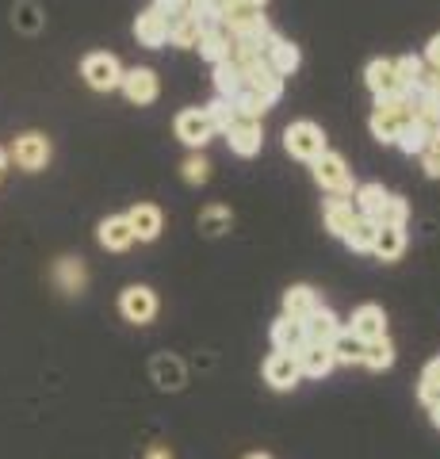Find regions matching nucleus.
<instances>
[{
	"mask_svg": "<svg viewBox=\"0 0 440 459\" xmlns=\"http://www.w3.org/2000/svg\"><path fill=\"white\" fill-rule=\"evenodd\" d=\"M200 50L207 62H230V54H234V39H230V31H226V27H215V31H203L200 35Z\"/></svg>",
	"mask_w": 440,
	"mask_h": 459,
	"instance_id": "obj_25",
	"label": "nucleus"
},
{
	"mask_svg": "<svg viewBox=\"0 0 440 459\" xmlns=\"http://www.w3.org/2000/svg\"><path fill=\"white\" fill-rule=\"evenodd\" d=\"M349 333H352V337H360L364 344H367V341L387 337V314H383V307H375V303L357 307V310H352V325H349Z\"/></svg>",
	"mask_w": 440,
	"mask_h": 459,
	"instance_id": "obj_12",
	"label": "nucleus"
},
{
	"mask_svg": "<svg viewBox=\"0 0 440 459\" xmlns=\"http://www.w3.org/2000/svg\"><path fill=\"white\" fill-rule=\"evenodd\" d=\"M230 108H234L237 119H249V123H261V115L268 111L264 100H261L257 92H249V89H241V92L230 100Z\"/></svg>",
	"mask_w": 440,
	"mask_h": 459,
	"instance_id": "obj_34",
	"label": "nucleus"
},
{
	"mask_svg": "<svg viewBox=\"0 0 440 459\" xmlns=\"http://www.w3.org/2000/svg\"><path fill=\"white\" fill-rule=\"evenodd\" d=\"M394 77H399V89H402V96H406V92H414L418 84L425 81V62H421V57H414V54L394 57Z\"/></svg>",
	"mask_w": 440,
	"mask_h": 459,
	"instance_id": "obj_28",
	"label": "nucleus"
},
{
	"mask_svg": "<svg viewBox=\"0 0 440 459\" xmlns=\"http://www.w3.org/2000/svg\"><path fill=\"white\" fill-rule=\"evenodd\" d=\"M119 89L126 92V100L138 108H146L158 100L161 92V81H158V69H150V65H134V69H126L123 81H119Z\"/></svg>",
	"mask_w": 440,
	"mask_h": 459,
	"instance_id": "obj_7",
	"label": "nucleus"
},
{
	"mask_svg": "<svg viewBox=\"0 0 440 459\" xmlns=\"http://www.w3.org/2000/svg\"><path fill=\"white\" fill-rule=\"evenodd\" d=\"M226 142H230V150L237 157H253V153H261V146H264V131H261V123L237 119L230 131H226Z\"/></svg>",
	"mask_w": 440,
	"mask_h": 459,
	"instance_id": "obj_19",
	"label": "nucleus"
},
{
	"mask_svg": "<svg viewBox=\"0 0 440 459\" xmlns=\"http://www.w3.org/2000/svg\"><path fill=\"white\" fill-rule=\"evenodd\" d=\"M200 230H203L207 238L226 234V230H230V207H222V204L203 207V211H200Z\"/></svg>",
	"mask_w": 440,
	"mask_h": 459,
	"instance_id": "obj_35",
	"label": "nucleus"
},
{
	"mask_svg": "<svg viewBox=\"0 0 440 459\" xmlns=\"http://www.w3.org/2000/svg\"><path fill=\"white\" fill-rule=\"evenodd\" d=\"M295 360H299V371L310 379H325L337 368L333 352L325 349V344H299V349H295Z\"/></svg>",
	"mask_w": 440,
	"mask_h": 459,
	"instance_id": "obj_17",
	"label": "nucleus"
},
{
	"mask_svg": "<svg viewBox=\"0 0 440 459\" xmlns=\"http://www.w3.org/2000/svg\"><path fill=\"white\" fill-rule=\"evenodd\" d=\"M146 459H173V455H168V448H150Z\"/></svg>",
	"mask_w": 440,
	"mask_h": 459,
	"instance_id": "obj_43",
	"label": "nucleus"
},
{
	"mask_svg": "<svg viewBox=\"0 0 440 459\" xmlns=\"http://www.w3.org/2000/svg\"><path fill=\"white\" fill-rule=\"evenodd\" d=\"M429 418H433V425L440 429V402H433V406H429Z\"/></svg>",
	"mask_w": 440,
	"mask_h": 459,
	"instance_id": "obj_45",
	"label": "nucleus"
},
{
	"mask_svg": "<svg viewBox=\"0 0 440 459\" xmlns=\"http://www.w3.org/2000/svg\"><path fill=\"white\" fill-rule=\"evenodd\" d=\"M360 364H367L372 371H387V368L394 364V344H391V337L367 341V344H364V360H360Z\"/></svg>",
	"mask_w": 440,
	"mask_h": 459,
	"instance_id": "obj_32",
	"label": "nucleus"
},
{
	"mask_svg": "<svg viewBox=\"0 0 440 459\" xmlns=\"http://www.w3.org/2000/svg\"><path fill=\"white\" fill-rule=\"evenodd\" d=\"M406 222H410V204H406V195H391L379 226H402V230H406Z\"/></svg>",
	"mask_w": 440,
	"mask_h": 459,
	"instance_id": "obj_38",
	"label": "nucleus"
},
{
	"mask_svg": "<svg viewBox=\"0 0 440 459\" xmlns=\"http://www.w3.org/2000/svg\"><path fill=\"white\" fill-rule=\"evenodd\" d=\"M96 238H100V246L108 253H126L134 246V234H131V222H126V214H111V219L100 222L96 230Z\"/></svg>",
	"mask_w": 440,
	"mask_h": 459,
	"instance_id": "obj_20",
	"label": "nucleus"
},
{
	"mask_svg": "<svg viewBox=\"0 0 440 459\" xmlns=\"http://www.w3.org/2000/svg\"><path fill=\"white\" fill-rule=\"evenodd\" d=\"M4 172H8V153L0 150V177H4Z\"/></svg>",
	"mask_w": 440,
	"mask_h": 459,
	"instance_id": "obj_46",
	"label": "nucleus"
},
{
	"mask_svg": "<svg viewBox=\"0 0 440 459\" xmlns=\"http://www.w3.org/2000/svg\"><path fill=\"white\" fill-rule=\"evenodd\" d=\"M246 459H272V455H268V452H253V455H246Z\"/></svg>",
	"mask_w": 440,
	"mask_h": 459,
	"instance_id": "obj_47",
	"label": "nucleus"
},
{
	"mask_svg": "<svg viewBox=\"0 0 440 459\" xmlns=\"http://www.w3.org/2000/svg\"><path fill=\"white\" fill-rule=\"evenodd\" d=\"M387 199L391 192L383 188V184H360L357 192H352V207H357L360 219H372V222H383V211H387Z\"/></svg>",
	"mask_w": 440,
	"mask_h": 459,
	"instance_id": "obj_15",
	"label": "nucleus"
},
{
	"mask_svg": "<svg viewBox=\"0 0 440 459\" xmlns=\"http://www.w3.org/2000/svg\"><path fill=\"white\" fill-rule=\"evenodd\" d=\"M12 20H16L20 31H39V27H42V16H39V8H35V4H16Z\"/></svg>",
	"mask_w": 440,
	"mask_h": 459,
	"instance_id": "obj_40",
	"label": "nucleus"
},
{
	"mask_svg": "<svg viewBox=\"0 0 440 459\" xmlns=\"http://www.w3.org/2000/svg\"><path fill=\"white\" fill-rule=\"evenodd\" d=\"M215 89L222 100H234L241 89H246V74H241L237 62H219L215 65Z\"/></svg>",
	"mask_w": 440,
	"mask_h": 459,
	"instance_id": "obj_27",
	"label": "nucleus"
},
{
	"mask_svg": "<svg viewBox=\"0 0 440 459\" xmlns=\"http://www.w3.org/2000/svg\"><path fill=\"white\" fill-rule=\"evenodd\" d=\"M153 8H158L168 23L180 20V16H188V0H153Z\"/></svg>",
	"mask_w": 440,
	"mask_h": 459,
	"instance_id": "obj_41",
	"label": "nucleus"
},
{
	"mask_svg": "<svg viewBox=\"0 0 440 459\" xmlns=\"http://www.w3.org/2000/svg\"><path fill=\"white\" fill-rule=\"evenodd\" d=\"M81 77L89 81V89H96V92H111V89H119V81H123V65H119V57H116V54L92 50V54L81 62Z\"/></svg>",
	"mask_w": 440,
	"mask_h": 459,
	"instance_id": "obj_3",
	"label": "nucleus"
},
{
	"mask_svg": "<svg viewBox=\"0 0 440 459\" xmlns=\"http://www.w3.org/2000/svg\"><path fill=\"white\" fill-rule=\"evenodd\" d=\"M283 150H288L291 157H299V161H318V157L325 153V134H322V126L310 123V119L291 123L288 131H283Z\"/></svg>",
	"mask_w": 440,
	"mask_h": 459,
	"instance_id": "obj_2",
	"label": "nucleus"
},
{
	"mask_svg": "<svg viewBox=\"0 0 440 459\" xmlns=\"http://www.w3.org/2000/svg\"><path fill=\"white\" fill-rule=\"evenodd\" d=\"M414 119V108H410V100L399 92V96H383L375 100V111H372V138L383 142V146H394V138H399L402 123Z\"/></svg>",
	"mask_w": 440,
	"mask_h": 459,
	"instance_id": "obj_1",
	"label": "nucleus"
},
{
	"mask_svg": "<svg viewBox=\"0 0 440 459\" xmlns=\"http://www.w3.org/2000/svg\"><path fill=\"white\" fill-rule=\"evenodd\" d=\"M322 219H325V230H330L333 238H345V234H349V226L357 222V207H352V199L333 195V199H325Z\"/></svg>",
	"mask_w": 440,
	"mask_h": 459,
	"instance_id": "obj_22",
	"label": "nucleus"
},
{
	"mask_svg": "<svg viewBox=\"0 0 440 459\" xmlns=\"http://www.w3.org/2000/svg\"><path fill=\"white\" fill-rule=\"evenodd\" d=\"M12 157H16V165L23 172L47 169V161H50V138L39 134V131H27V134H20L16 142H12Z\"/></svg>",
	"mask_w": 440,
	"mask_h": 459,
	"instance_id": "obj_8",
	"label": "nucleus"
},
{
	"mask_svg": "<svg viewBox=\"0 0 440 459\" xmlns=\"http://www.w3.org/2000/svg\"><path fill=\"white\" fill-rule=\"evenodd\" d=\"M303 379L299 371V360H295V352H272L264 360V383L276 386V391H291L295 383Z\"/></svg>",
	"mask_w": 440,
	"mask_h": 459,
	"instance_id": "obj_11",
	"label": "nucleus"
},
{
	"mask_svg": "<svg viewBox=\"0 0 440 459\" xmlns=\"http://www.w3.org/2000/svg\"><path fill=\"white\" fill-rule=\"evenodd\" d=\"M207 111V119H211V126H215V134H226L230 131V126L237 123V115H234V108H230V100H215V104H207L203 108Z\"/></svg>",
	"mask_w": 440,
	"mask_h": 459,
	"instance_id": "obj_37",
	"label": "nucleus"
},
{
	"mask_svg": "<svg viewBox=\"0 0 440 459\" xmlns=\"http://www.w3.org/2000/svg\"><path fill=\"white\" fill-rule=\"evenodd\" d=\"M429 81H433V84H436V89H440V74H436V77H429Z\"/></svg>",
	"mask_w": 440,
	"mask_h": 459,
	"instance_id": "obj_48",
	"label": "nucleus"
},
{
	"mask_svg": "<svg viewBox=\"0 0 440 459\" xmlns=\"http://www.w3.org/2000/svg\"><path fill=\"white\" fill-rule=\"evenodd\" d=\"M330 352H333V364H360L364 360V341L352 337L349 329H341V333L333 337V344H330Z\"/></svg>",
	"mask_w": 440,
	"mask_h": 459,
	"instance_id": "obj_31",
	"label": "nucleus"
},
{
	"mask_svg": "<svg viewBox=\"0 0 440 459\" xmlns=\"http://www.w3.org/2000/svg\"><path fill=\"white\" fill-rule=\"evenodd\" d=\"M394 146H399L402 153H425V150L433 146V126L414 115V119L402 123V131H399V138H394Z\"/></svg>",
	"mask_w": 440,
	"mask_h": 459,
	"instance_id": "obj_23",
	"label": "nucleus"
},
{
	"mask_svg": "<svg viewBox=\"0 0 440 459\" xmlns=\"http://www.w3.org/2000/svg\"><path fill=\"white\" fill-rule=\"evenodd\" d=\"M84 280H89V272H84V264L73 261V256H62V261L54 264V283H58L65 295H81Z\"/></svg>",
	"mask_w": 440,
	"mask_h": 459,
	"instance_id": "obj_26",
	"label": "nucleus"
},
{
	"mask_svg": "<svg viewBox=\"0 0 440 459\" xmlns=\"http://www.w3.org/2000/svg\"><path fill=\"white\" fill-rule=\"evenodd\" d=\"M299 329H303V344H325V349H330L333 337L341 333V322H337V314H333V310L318 307L306 322H299Z\"/></svg>",
	"mask_w": 440,
	"mask_h": 459,
	"instance_id": "obj_14",
	"label": "nucleus"
},
{
	"mask_svg": "<svg viewBox=\"0 0 440 459\" xmlns=\"http://www.w3.org/2000/svg\"><path fill=\"white\" fill-rule=\"evenodd\" d=\"M200 23H195L192 16H180V20H173L168 23V42L173 47H184V50H192V47H200Z\"/></svg>",
	"mask_w": 440,
	"mask_h": 459,
	"instance_id": "obj_33",
	"label": "nucleus"
},
{
	"mask_svg": "<svg viewBox=\"0 0 440 459\" xmlns=\"http://www.w3.org/2000/svg\"><path fill=\"white\" fill-rule=\"evenodd\" d=\"M119 314H123L126 322H134V325H150L153 318H158V295H153L146 283L123 287V295H119Z\"/></svg>",
	"mask_w": 440,
	"mask_h": 459,
	"instance_id": "obj_4",
	"label": "nucleus"
},
{
	"mask_svg": "<svg viewBox=\"0 0 440 459\" xmlns=\"http://www.w3.org/2000/svg\"><path fill=\"white\" fill-rule=\"evenodd\" d=\"M364 81H367V89L375 92V100L383 96H399V77H394V62L391 57H375V62H367L364 69Z\"/></svg>",
	"mask_w": 440,
	"mask_h": 459,
	"instance_id": "obj_18",
	"label": "nucleus"
},
{
	"mask_svg": "<svg viewBox=\"0 0 440 459\" xmlns=\"http://www.w3.org/2000/svg\"><path fill=\"white\" fill-rule=\"evenodd\" d=\"M372 253L379 256L383 264H394V261H402V253H406V230L402 226H379V234H375V246Z\"/></svg>",
	"mask_w": 440,
	"mask_h": 459,
	"instance_id": "obj_24",
	"label": "nucleus"
},
{
	"mask_svg": "<svg viewBox=\"0 0 440 459\" xmlns=\"http://www.w3.org/2000/svg\"><path fill=\"white\" fill-rule=\"evenodd\" d=\"M268 337H272L276 352H295L303 344V329H299V322L280 318V322H272V329H268Z\"/></svg>",
	"mask_w": 440,
	"mask_h": 459,
	"instance_id": "obj_29",
	"label": "nucleus"
},
{
	"mask_svg": "<svg viewBox=\"0 0 440 459\" xmlns=\"http://www.w3.org/2000/svg\"><path fill=\"white\" fill-rule=\"evenodd\" d=\"M177 138L184 142V146H192V150H203L207 142L215 138V126H211L207 111L203 108H184L177 115Z\"/></svg>",
	"mask_w": 440,
	"mask_h": 459,
	"instance_id": "obj_9",
	"label": "nucleus"
},
{
	"mask_svg": "<svg viewBox=\"0 0 440 459\" xmlns=\"http://www.w3.org/2000/svg\"><path fill=\"white\" fill-rule=\"evenodd\" d=\"M318 307H322L318 291L315 287H306V283H295V287L283 291V318H291V322H306Z\"/></svg>",
	"mask_w": 440,
	"mask_h": 459,
	"instance_id": "obj_16",
	"label": "nucleus"
},
{
	"mask_svg": "<svg viewBox=\"0 0 440 459\" xmlns=\"http://www.w3.org/2000/svg\"><path fill=\"white\" fill-rule=\"evenodd\" d=\"M241 74H246V89L257 92L268 108H272L276 100L283 96V77L264 62V57H253V62H246V65H241Z\"/></svg>",
	"mask_w": 440,
	"mask_h": 459,
	"instance_id": "obj_6",
	"label": "nucleus"
},
{
	"mask_svg": "<svg viewBox=\"0 0 440 459\" xmlns=\"http://www.w3.org/2000/svg\"><path fill=\"white\" fill-rule=\"evenodd\" d=\"M425 62L436 65V74H440V35L429 39V47H425Z\"/></svg>",
	"mask_w": 440,
	"mask_h": 459,
	"instance_id": "obj_42",
	"label": "nucleus"
},
{
	"mask_svg": "<svg viewBox=\"0 0 440 459\" xmlns=\"http://www.w3.org/2000/svg\"><path fill=\"white\" fill-rule=\"evenodd\" d=\"M375 234H379V222L360 219V214H357V222H352V226H349V234H345V246H349L352 253H372Z\"/></svg>",
	"mask_w": 440,
	"mask_h": 459,
	"instance_id": "obj_30",
	"label": "nucleus"
},
{
	"mask_svg": "<svg viewBox=\"0 0 440 459\" xmlns=\"http://www.w3.org/2000/svg\"><path fill=\"white\" fill-rule=\"evenodd\" d=\"M134 39H138V47H146V50H161L168 42V20L158 8H146L134 20Z\"/></svg>",
	"mask_w": 440,
	"mask_h": 459,
	"instance_id": "obj_13",
	"label": "nucleus"
},
{
	"mask_svg": "<svg viewBox=\"0 0 440 459\" xmlns=\"http://www.w3.org/2000/svg\"><path fill=\"white\" fill-rule=\"evenodd\" d=\"M241 4H246V8H249V12H261V8H264V4H268V0H241Z\"/></svg>",
	"mask_w": 440,
	"mask_h": 459,
	"instance_id": "obj_44",
	"label": "nucleus"
},
{
	"mask_svg": "<svg viewBox=\"0 0 440 459\" xmlns=\"http://www.w3.org/2000/svg\"><path fill=\"white\" fill-rule=\"evenodd\" d=\"M180 172H184V180L188 184H207L211 180V161L203 153H195V157H188V161L180 165Z\"/></svg>",
	"mask_w": 440,
	"mask_h": 459,
	"instance_id": "obj_39",
	"label": "nucleus"
},
{
	"mask_svg": "<svg viewBox=\"0 0 440 459\" xmlns=\"http://www.w3.org/2000/svg\"><path fill=\"white\" fill-rule=\"evenodd\" d=\"M310 165H315L318 188L333 192V195H349V192H352V169L345 165V157H341V153H330V150H325L318 161H310Z\"/></svg>",
	"mask_w": 440,
	"mask_h": 459,
	"instance_id": "obj_5",
	"label": "nucleus"
},
{
	"mask_svg": "<svg viewBox=\"0 0 440 459\" xmlns=\"http://www.w3.org/2000/svg\"><path fill=\"white\" fill-rule=\"evenodd\" d=\"M126 222H131L134 241H158L165 230V211L158 204H134L131 214H126Z\"/></svg>",
	"mask_w": 440,
	"mask_h": 459,
	"instance_id": "obj_10",
	"label": "nucleus"
},
{
	"mask_svg": "<svg viewBox=\"0 0 440 459\" xmlns=\"http://www.w3.org/2000/svg\"><path fill=\"white\" fill-rule=\"evenodd\" d=\"M418 398L425 402V406L440 402V360H429V364H425L421 383H418Z\"/></svg>",
	"mask_w": 440,
	"mask_h": 459,
	"instance_id": "obj_36",
	"label": "nucleus"
},
{
	"mask_svg": "<svg viewBox=\"0 0 440 459\" xmlns=\"http://www.w3.org/2000/svg\"><path fill=\"white\" fill-rule=\"evenodd\" d=\"M264 62L272 65L280 77H291L295 69L303 65V54H299V47H295L291 39H280V35H276L272 42H268V50H264Z\"/></svg>",
	"mask_w": 440,
	"mask_h": 459,
	"instance_id": "obj_21",
	"label": "nucleus"
}]
</instances>
